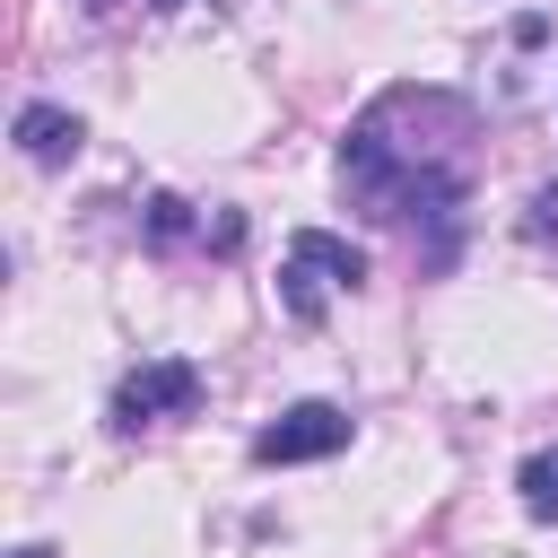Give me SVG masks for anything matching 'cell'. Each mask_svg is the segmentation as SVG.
Masks as SVG:
<instances>
[{
  "mask_svg": "<svg viewBox=\"0 0 558 558\" xmlns=\"http://www.w3.org/2000/svg\"><path fill=\"white\" fill-rule=\"evenodd\" d=\"M357 279H366V253L349 235L296 227L288 262H279V305H288V323H323V288H357Z\"/></svg>",
  "mask_w": 558,
  "mask_h": 558,
  "instance_id": "6da1fadb",
  "label": "cell"
},
{
  "mask_svg": "<svg viewBox=\"0 0 558 558\" xmlns=\"http://www.w3.org/2000/svg\"><path fill=\"white\" fill-rule=\"evenodd\" d=\"M192 401H201V366L192 357H148V366H131L113 384V436H140L157 418H183Z\"/></svg>",
  "mask_w": 558,
  "mask_h": 558,
  "instance_id": "7a4b0ae2",
  "label": "cell"
},
{
  "mask_svg": "<svg viewBox=\"0 0 558 558\" xmlns=\"http://www.w3.org/2000/svg\"><path fill=\"white\" fill-rule=\"evenodd\" d=\"M349 445V410L340 401H296V410H279L262 436H253V462H323V453H340Z\"/></svg>",
  "mask_w": 558,
  "mask_h": 558,
  "instance_id": "3957f363",
  "label": "cell"
},
{
  "mask_svg": "<svg viewBox=\"0 0 558 558\" xmlns=\"http://www.w3.org/2000/svg\"><path fill=\"white\" fill-rule=\"evenodd\" d=\"M9 140H17L35 166H70V157H78V140H87V122H78L70 105H17Z\"/></svg>",
  "mask_w": 558,
  "mask_h": 558,
  "instance_id": "277c9868",
  "label": "cell"
},
{
  "mask_svg": "<svg viewBox=\"0 0 558 558\" xmlns=\"http://www.w3.org/2000/svg\"><path fill=\"white\" fill-rule=\"evenodd\" d=\"M514 488H523V514H532V523H558V453H532V462L514 471Z\"/></svg>",
  "mask_w": 558,
  "mask_h": 558,
  "instance_id": "5b68a950",
  "label": "cell"
},
{
  "mask_svg": "<svg viewBox=\"0 0 558 558\" xmlns=\"http://www.w3.org/2000/svg\"><path fill=\"white\" fill-rule=\"evenodd\" d=\"M183 235H192V201L157 192V201H148V244H183Z\"/></svg>",
  "mask_w": 558,
  "mask_h": 558,
  "instance_id": "8992f818",
  "label": "cell"
},
{
  "mask_svg": "<svg viewBox=\"0 0 558 558\" xmlns=\"http://www.w3.org/2000/svg\"><path fill=\"white\" fill-rule=\"evenodd\" d=\"M523 235H532V244H558V183H541V192H532V218H523Z\"/></svg>",
  "mask_w": 558,
  "mask_h": 558,
  "instance_id": "52a82bcc",
  "label": "cell"
},
{
  "mask_svg": "<svg viewBox=\"0 0 558 558\" xmlns=\"http://www.w3.org/2000/svg\"><path fill=\"white\" fill-rule=\"evenodd\" d=\"M9 558H52V549H35V541H26V549H9Z\"/></svg>",
  "mask_w": 558,
  "mask_h": 558,
  "instance_id": "ba28073f",
  "label": "cell"
},
{
  "mask_svg": "<svg viewBox=\"0 0 558 558\" xmlns=\"http://www.w3.org/2000/svg\"><path fill=\"white\" fill-rule=\"evenodd\" d=\"M87 9H96V17H105V9H122V0H87Z\"/></svg>",
  "mask_w": 558,
  "mask_h": 558,
  "instance_id": "9c48e42d",
  "label": "cell"
},
{
  "mask_svg": "<svg viewBox=\"0 0 558 558\" xmlns=\"http://www.w3.org/2000/svg\"><path fill=\"white\" fill-rule=\"evenodd\" d=\"M148 9H183V0H148Z\"/></svg>",
  "mask_w": 558,
  "mask_h": 558,
  "instance_id": "30bf717a",
  "label": "cell"
}]
</instances>
